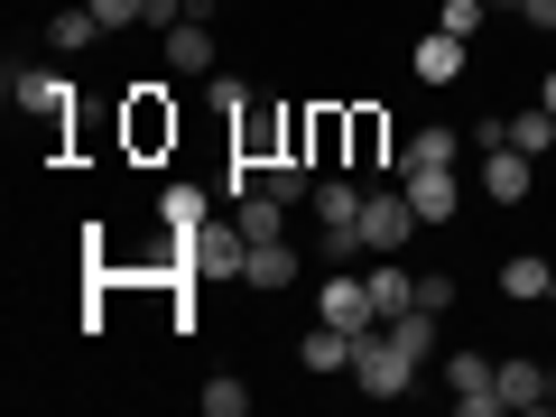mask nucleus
Here are the masks:
<instances>
[{
	"mask_svg": "<svg viewBox=\"0 0 556 417\" xmlns=\"http://www.w3.org/2000/svg\"><path fill=\"white\" fill-rule=\"evenodd\" d=\"M241 269H251V232H241V223L177 232V278H195V288H241Z\"/></svg>",
	"mask_w": 556,
	"mask_h": 417,
	"instance_id": "nucleus-1",
	"label": "nucleus"
},
{
	"mask_svg": "<svg viewBox=\"0 0 556 417\" xmlns=\"http://www.w3.org/2000/svg\"><path fill=\"white\" fill-rule=\"evenodd\" d=\"M417 371H427V362H408V353H399V334H390V325L353 334V390H362V399H408V390H417Z\"/></svg>",
	"mask_w": 556,
	"mask_h": 417,
	"instance_id": "nucleus-2",
	"label": "nucleus"
},
{
	"mask_svg": "<svg viewBox=\"0 0 556 417\" xmlns=\"http://www.w3.org/2000/svg\"><path fill=\"white\" fill-rule=\"evenodd\" d=\"M427 232V223H417V204H408V186H371V195H362V251H408V241Z\"/></svg>",
	"mask_w": 556,
	"mask_h": 417,
	"instance_id": "nucleus-3",
	"label": "nucleus"
},
{
	"mask_svg": "<svg viewBox=\"0 0 556 417\" xmlns=\"http://www.w3.org/2000/svg\"><path fill=\"white\" fill-rule=\"evenodd\" d=\"M362 195L371 186H353V177H316V223H325L334 260H362Z\"/></svg>",
	"mask_w": 556,
	"mask_h": 417,
	"instance_id": "nucleus-4",
	"label": "nucleus"
},
{
	"mask_svg": "<svg viewBox=\"0 0 556 417\" xmlns=\"http://www.w3.org/2000/svg\"><path fill=\"white\" fill-rule=\"evenodd\" d=\"M121 139H130V159H159L167 139H177V102H167L159 84H130V102H121Z\"/></svg>",
	"mask_w": 556,
	"mask_h": 417,
	"instance_id": "nucleus-5",
	"label": "nucleus"
},
{
	"mask_svg": "<svg viewBox=\"0 0 556 417\" xmlns=\"http://www.w3.org/2000/svg\"><path fill=\"white\" fill-rule=\"evenodd\" d=\"M10 102H20L28 121H47V130L75 121V84H65L56 65H10Z\"/></svg>",
	"mask_w": 556,
	"mask_h": 417,
	"instance_id": "nucleus-6",
	"label": "nucleus"
},
{
	"mask_svg": "<svg viewBox=\"0 0 556 417\" xmlns=\"http://www.w3.org/2000/svg\"><path fill=\"white\" fill-rule=\"evenodd\" d=\"M501 362L492 353H445V390H455V408L464 417H501Z\"/></svg>",
	"mask_w": 556,
	"mask_h": 417,
	"instance_id": "nucleus-7",
	"label": "nucleus"
},
{
	"mask_svg": "<svg viewBox=\"0 0 556 417\" xmlns=\"http://www.w3.org/2000/svg\"><path fill=\"white\" fill-rule=\"evenodd\" d=\"M343 167H399L390 159V112H380V102H343Z\"/></svg>",
	"mask_w": 556,
	"mask_h": 417,
	"instance_id": "nucleus-8",
	"label": "nucleus"
},
{
	"mask_svg": "<svg viewBox=\"0 0 556 417\" xmlns=\"http://www.w3.org/2000/svg\"><path fill=\"white\" fill-rule=\"evenodd\" d=\"M399 186H408V204H417V223H427V232L464 214V177H455V167H399Z\"/></svg>",
	"mask_w": 556,
	"mask_h": 417,
	"instance_id": "nucleus-9",
	"label": "nucleus"
},
{
	"mask_svg": "<svg viewBox=\"0 0 556 417\" xmlns=\"http://www.w3.org/2000/svg\"><path fill=\"white\" fill-rule=\"evenodd\" d=\"M316 316H325V325H343V334H371V325H380V306H371V288H362L353 269H334V278L316 288Z\"/></svg>",
	"mask_w": 556,
	"mask_h": 417,
	"instance_id": "nucleus-10",
	"label": "nucleus"
},
{
	"mask_svg": "<svg viewBox=\"0 0 556 417\" xmlns=\"http://www.w3.org/2000/svg\"><path fill=\"white\" fill-rule=\"evenodd\" d=\"M159 38H167V75H214V65H223L214 20H195V10H186L177 28H159Z\"/></svg>",
	"mask_w": 556,
	"mask_h": 417,
	"instance_id": "nucleus-11",
	"label": "nucleus"
},
{
	"mask_svg": "<svg viewBox=\"0 0 556 417\" xmlns=\"http://www.w3.org/2000/svg\"><path fill=\"white\" fill-rule=\"evenodd\" d=\"M482 195L492 204H529L538 195V159L529 149H482Z\"/></svg>",
	"mask_w": 556,
	"mask_h": 417,
	"instance_id": "nucleus-12",
	"label": "nucleus"
},
{
	"mask_svg": "<svg viewBox=\"0 0 556 417\" xmlns=\"http://www.w3.org/2000/svg\"><path fill=\"white\" fill-rule=\"evenodd\" d=\"M464 47H473V38H455V28H427V38L408 47V75L445 93V84H464Z\"/></svg>",
	"mask_w": 556,
	"mask_h": 417,
	"instance_id": "nucleus-13",
	"label": "nucleus"
},
{
	"mask_svg": "<svg viewBox=\"0 0 556 417\" xmlns=\"http://www.w3.org/2000/svg\"><path fill=\"white\" fill-rule=\"evenodd\" d=\"M298 362H306L316 380H353V334L316 316V325H306V343H298Z\"/></svg>",
	"mask_w": 556,
	"mask_h": 417,
	"instance_id": "nucleus-14",
	"label": "nucleus"
},
{
	"mask_svg": "<svg viewBox=\"0 0 556 417\" xmlns=\"http://www.w3.org/2000/svg\"><path fill=\"white\" fill-rule=\"evenodd\" d=\"M501 417H538L547 408V362H501Z\"/></svg>",
	"mask_w": 556,
	"mask_h": 417,
	"instance_id": "nucleus-15",
	"label": "nucleus"
},
{
	"mask_svg": "<svg viewBox=\"0 0 556 417\" xmlns=\"http://www.w3.org/2000/svg\"><path fill=\"white\" fill-rule=\"evenodd\" d=\"M204 223H214V195L186 186V177H167L159 186V232H204Z\"/></svg>",
	"mask_w": 556,
	"mask_h": 417,
	"instance_id": "nucleus-16",
	"label": "nucleus"
},
{
	"mask_svg": "<svg viewBox=\"0 0 556 417\" xmlns=\"http://www.w3.org/2000/svg\"><path fill=\"white\" fill-rule=\"evenodd\" d=\"M241 288H260V298L298 288V251H288V232H278V241H251V269H241Z\"/></svg>",
	"mask_w": 556,
	"mask_h": 417,
	"instance_id": "nucleus-17",
	"label": "nucleus"
},
{
	"mask_svg": "<svg viewBox=\"0 0 556 417\" xmlns=\"http://www.w3.org/2000/svg\"><path fill=\"white\" fill-rule=\"evenodd\" d=\"M547 278H556V260L510 251V260H501V298H510V306H547Z\"/></svg>",
	"mask_w": 556,
	"mask_h": 417,
	"instance_id": "nucleus-18",
	"label": "nucleus"
},
{
	"mask_svg": "<svg viewBox=\"0 0 556 417\" xmlns=\"http://www.w3.org/2000/svg\"><path fill=\"white\" fill-rule=\"evenodd\" d=\"M464 159V130H445V121H427V130H408V149H399V167H455ZM390 167V177H399Z\"/></svg>",
	"mask_w": 556,
	"mask_h": 417,
	"instance_id": "nucleus-19",
	"label": "nucleus"
},
{
	"mask_svg": "<svg viewBox=\"0 0 556 417\" xmlns=\"http://www.w3.org/2000/svg\"><path fill=\"white\" fill-rule=\"evenodd\" d=\"M288 214H298V204H288V195H269V186L232 204V223H241V232H251V241H278V232H288Z\"/></svg>",
	"mask_w": 556,
	"mask_h": 417,
	"instance_id": "nucleus-20",
	"label": "nucleus"
},
{
	"mask_svg": "<svg viewBox=\"0 0 556 417\" xmlns=\"http://www.w3.org/2000/svg\"><path fill=\"white\" fill-rule=\"evenodd\" d=\"M102 38V20H93V0H84V10H56V20H47V56H84V47Z\"/></svg>",
	"mask_w": 556,
	"mask_h": 417,
	"instance_id": "nucleus-21",
	"label": "nucleus"
},
{
	"mask_svg": "<svg viewBox=\"0 0 556 417\" xmlns=\"http://www.w3.org/2000/svg\"><path fill=\"white\" fill-rule=\"evenodd\" d=\"M306 159L343 167V102H316V112H306Z\"/></svg>",
	"mask_w": 556,
	"mask_h": 417,
	"instance_id": "nucleus-22",
	"label": "nucleus"
},
{
	"mask_svg": "<svg viewBox=\"0 0 556 417\" xmlns=\"http://www.w3.org/2000/svg\"><path fill=\"white\" fill-rule=\"evenodd\" d=\"M510 149H529V159H547V149H556V112H547V102L510 112Z\"/></svg>",
	"mask_w": 556,
	"mask_h": 417,
	"instance_id": "nucleus-23",
	"label": "nucleus"
},
{
	"mask_svg": "<svg viewBox=\"0 0 556 417\" xmlns=\"http://www.w3.org/2000/svg\"><path fill=\"white\" fill-rule=\"evenodd\" d=\"M390 334H399V353H408V362H437V316H427V306L390 316Z\"/></svg>",
	"mask_w": 556,
	"mask_h": 417,
	"instance_id": "nucleus-24",
	"label": "nucleus"
},
{
	"mask_svg": "<svg viewBox=\"0 0 556 417\" xmlns=\"http://www.w3.org/2000/svg\"><path fill=\"white\" fill-rule=\"evenodd\" d=\"M241 408H251V390H241L232 371H223V380H204V417H241Z\"/></svg>",
	"mask_w": 556,
	"mask_h": 417,
	"instance_id": "nucleus-25",
	"label": "nucleus"
},
{
	"mask_svg": "<svg viewBox=\"0 0 556 417\" xmlns=\"http://www.w3.org/2000/svg\"><path fill=\"white\" fill-rule=\"evenodd\" d=\"M93 20H102V38L112 28H149V0H93Z\"/></svg>",
	"mask_w": 556,
	"mask_h": 417,
	"instance_id": "nucleus-26",
	"label": "nucleus"
},
{
	"mask_svg": "<svg viewBox=\"0 0 556 417\" xmlns=\"http://www.w3.org/2000/svg\"><path fill=\"white\" fill-rule=\"evenodd\" d=\"M482 20H492V0H445V10H437V28H455V38H473Z\"/></svg>",
	"mask_w": 556,
	"mask_h": 417,
	"instance_id": "nucleus-27",
	"label": "nucleus"
},
{
	"mask_svg": "<svg viewBox=\"0 0 556 417\" xmlns=\"http://www.w3.org/2000/svg\"><path fill=\"white\" fill-rule=\"evenodd\" d=\"M417 306H427V316H445V306H455V278H445V269H417Z\"/></svg>",
	"mask_w": 556,
	"mask_h": 417,
	"instance_id": "nucleus-28",
	"label": "nucleus"
},
{
	"mask_svg": "<svg viewBox=\"0 0 556 417\" xmlns=\"http://www.w3.org/2000/svg\"><path fill=\"white\" fill-rule=\"evenodd\" d=\"M519 20H529V28H556V0H529V10H519Z\"/></svg>",
	"mask_w": 556,
	"mask_h": 417,
	"instance_id": "nucleus-29",
	"label": "nucleus"
},
{
	"mask_svg": "<svg viewBox=\"0 0 556 417\" xmlns=\"http://www.w3.org/2000/svg\"><path fill=\"white\" fill-rule=\"evenodd\" d=\"M538 102H547V112H556V65H547V75H538Z\"/></svg>",
	"mask_w": 556,
	"mask_h": 417,
	"instance_id": "nucleus-30",
	"label": "nucleus"
},
{
	"mask_svg": "<svg viewBox=\"0 0 556 417\" xmlns=\"http://www.w3.org/2000/svg\"><path fill=\"white\" fill-rule=\"evenodd\" d=\"M547 408H556V362H547Z\"/></svg>",
	"mask_w": 556,
	"mask_h": 417,
	"instance_id": "nucleus-31",
	"label": "nucleus"
},
{
	"mask_svg": "<svg viewBox=\"0 0 556 417\" xmlns=\"http://www.w3.org/2000/svg\"><path fill=\"white\" fill-rule=\"evenodd\" d=\"M492 10H529V0H492Z\"/></svg>",
	"mask_w": 556,
	"mask_h": 417,
	"instance_id": "nucleus-32",
	"label": "nucleus"
},
{
	"mask_svg": "<svg viewBox=\"0 0 556 417\" xmlns=\"http://www.w3.org/2000/svg\"><path fill=\"white\" fill-rule=\"evenodd\" d=\"M547 306H556V278H547Z\"/></svg>",
	"mask_w": 556,
	"mask_h": 417,
	"instance_id": "nucleus-33",
	"label": "nucleus"
}]
</instances>
